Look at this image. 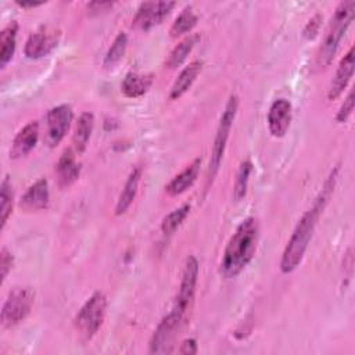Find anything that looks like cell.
Returning <instances> with one entry per match:
<instances>
[{"label":"cell","instance_id":"cell-15","mask_svg":"<svg viewBox=\"0 0 355 355\" xmlns=\"http://www.w3.org/2000/svg\"><path fill=\"white\" fill-rule=\"evenodd\" d=\"M50 193L49 183L46 179H39L32 186L28 187L25 194L21 198L19 205L25 211H40L49 207Z\"/></svg>","mask_w":355,"mask_h":355},{"label":"cell","instance_id":"cell-3","mask_svg":"<svg viewBox=\"0 0 355 355\" xmlns=\"http://www.w3.org/2000/svg\"><path fill=\"white\" fill-rule=\"evenodd\" d=\"M354 10H355V1H343L338 4V7L334 11V15L331 17V21L329 24L324 40L319 49L318 53V65L324 68L327 67L340 46L341 39L344 37L347 29L349 28L352 19H354Z\"/></svg>","mask_w":355,"mask_h":355},{"label":"cell","instance_id":"cell-28","mask_svg":"<svg viewBox=\"0 0 355 355\" xmlns=\"http://www.w3.org/2000/svg\"><path fill=\"white\" fill-rule=\"evenodd\" d=\"M126 46H128V36L123 32H119L105 54L104 67L111 68L115 64H118L126 51Z\"/></svg>","mask_w":355,"mask_h":355},{"label":"cell","instance_id":"cell-7","mask_svg":"<svg viewBox=\"0 0 355 355\" xmlns=\"http://www.w3.org/2000/svg\"><path fill=\"white\" fill-rule=\"evenodd\" d=\"M198 270H200V268H198L197 258L194 255H190L186 259L184 269L182 273L180 286H179L173 306L171 309V313H173L180 320H184L187 309L190 308V305L193 302L196 287H197V280H198Z\"/></svg>","mask_w":355,"mask_h":355},{"label":"cell","instance_id":"cell-21","mask_svg":"<svg viewBox=\"0 0 355 355\" xmlns=\"http://www.w3.org/2000/svg\"><path fill=\"white\" fill-rule=\"evenodd\" d=\"M94 128V116L92 112H83L78 122H76V128H75V133L72 137V143H73V148L78 154L83 153L87 147V143L90 140L92 132Z\"/></svg>","mask_w":355,"mask_h":355},{"label":"cell","instance_id":"cell-33","mask_svg":"<svg viewBox=\"0 0 355 355\" xmlns=\"http://www.w3.org/2000/svg\"><path fill=\"white\" fill-rule=\"evenodd\" d=\"M112 7V3L107 1V3H98V1H93V3H89L87 4V8L90 11H105L107 8Z\"/></svg>","mask_w":355,"mask_h":355},{"label":"cell","instance_id":"cell-29","mask_svg":"<svg viewBox=\"0 0 355 355\" xmlns=\"http://www.w3.org/2000/svg\"><path fill=\"white\" fill-rule=\"evenodd\" d=\"M354 101H355V100H354V90H351V92L348 93L347 98L344 100V103L341 104V107H340L337 115H336V121H337L338 123H344V122L348 121V118L351 116V114H352V111H354Z\"/></svg>","mask_w":355,"mask_h":355},{"label":"cell","instance_id":"cell-14","mask_svg":"<svg viewBox=\"0 0 355 355\" xmlns=\"http://www.w3.org/2000/svg\"><path fill=\"white\" fill-rule=\"evenodd\" d=\"M39 140V123L32 121L26 123L14 137L12 146L10 150V158L18 159L29 154Z\"/></svg>","mask_w":355,"mask_h":355},{"label":"cell","instance_id":"cell-20","mask_svg":"<svg viewBox=\"0 0 355 355\" xmlns=\"http://www.w3.org/2000/svg\"><path fill=\"white\" fill-rule=\"evenodd\" d=\"M153 83L151 75H141L137 72H129L121 85L122 93L129 98L141 97L150 89Z\"/></svg>","mask_w":355,"mask_h":355},{"label":"cell","instance_id":"cell-6","mask_svg":"<svg viewBox=\"0 0 355 355\" xmlns=\"http://www.w3.org/2000/svg\"><path fill=\"white\" fill-rule=\"evenodd\" d=\"M35 302V291L31 287H14L1 308V324L12 327L22 322L31 312Z\"/></svg>","mask_w":355,"mask_h":355},{"label":"cell","instance_id":"cell-17","mask_svg":"<svg viewBox=\"0 0 355 355\" xmlns=\"http://www.w3.org/2000/svg\"><path fill=\"white\" fill-rule=\"evenodd\" d=\"M200 166H201V159L196 158L190 165H187L180 173H178L165 187V191L168 196H179L184 193L187 189H190L194 182L198 178L200 173Z\"/></svg>","mask_w":355,"mask_h":355},{"label":"cell","instance_id":"cell-4","mask_svg":"<svg viewBox=\"0 0 355 355\" xmlns=\"http://www.w3.org/2000/svg\"><path fill=\"white\" fill-rule=\"evenodd\" d=\"M107 312V298L103 293L96 291L78 311L73 324L83 341H89L101 327Z\"/></svg>","mask_w":355,"mask_h":355},{"label":"cell","instance_id":"cell-16","mask_svg":"<svg viewBox=\"0 0 355 355\" xmlns=\"http://www.w3.org/2000/svg\"><path fill=\"white\" fill-rule=\"evenodd\" d=\"M57 182L61 189H68L72 183H75L80 173V165L76 162L75 153L72 150H65L60 157L55 165Z\"/></svg>","mask_w":355,"mask_h":355},{"label":"cell","instance_id":"cell-24","mask_svg":"<svg viewBox=\"0 0 355 355\" xmlns=\"http://www.w3.org/2000/svg\"><path fill=\"white\" fill-rule=\"evenodd\" d=\"M198 40V36H189L186 39H183L169 54L168 60H166V67L173 69V68H178L180 67L184 60L187 58V55L190 54V51L193 50V47L196 46Z\"/></svg>","mask_w":355,"mask_h":355},{"label":"cell","instance_id":"cell-18","mask_svg":"<svg viewBox=\"0 0 355 355\" xmlns=\"http://www.w3.org/2000/svg\"><path fill=\"white\" fill-rule=\"evenodd\" d=\"M140 178H141V169L139 166H135L125 184H123V189L118 197V201H116V205H115V215L119 216V215H123L128 208L132 205L136 194H137V189H139V183H140Z\"/></svg>","mask_w":355,"mask_h":355},{"label":"cell","instance_id":"cell-27","mask_svg":"<svg viewBox=\"0 0 355 355\" xmlns=\"http://www.w3.org/2000/svg\"><path fill=\"white\" fill-rule=\"evenodd\" d=\"M251 171H252V164L250 159H245L240 164V168H239V172L236 176V182H234V187H233V198L236 201H240L245 197Z\"/></svg>","mask_w":355,"mask_h":355},{"label":"cell","instance_id":"cell-12","mask_svg":"<svg viewBox=\"0 0 355 355\" xmlns=\"http://www.w3.org/2000/svg\"><path fill=\"white\" fill-rule=\"evenodd\" d=\"M291 103L286 98H277L272 103L268 112V128L273 137H283L291 123Z\"/></svg>","mask_w":355,"mask_h":355},{"label":"cell","instance_id":"cell-11","mask_svg":"<svg viewBox=\"0 0 355 355\" xmlns=\"http://www.w3.org/2000/svg\"><path fill=\"white\" fill-rule=\"evenodd\" d=\"M58 40H60L58 31L49 26H43L29 35L25 43L24 53L28 58H32V60L46 57L57 47Z\"/></svg>","mask_w":355,"mask_h":355},{"label":"cell","instance_id":"cell-2","mask_svg":"<svg viewBox=\"0 0 355 355\" xmlns=\"http://www.w3.org/2000/svg\"><path fill=\"white\" fill-rule=\"evenodd\" d=\"M259 227L255 218H245L232 234L222 257L220 272L226 279L240 275L251 262L258 243Z\"/></svg>","mask_w":355,"mask_h":355},{"label":"cell","instance_id":"cell-19","mask_svg":"<svg viewBox=\"0 0 355 355\" xmlns=\"http://www.w3.org/2000/svg\"><path fill=\"white\" fill-rule=\"evenodd\" d=\"M201 68H202V62L198 61V60H196V61L190 62L187 67H184L182 69V72L179 73V76L176 78V80L173 82V85L171 87L169 97L172 100L180 98L191 87L196 78L201 72Z\"/></svg>","mask_w":355,"mask_h":355},{"label":"cell","instance_id":"cell-25","mask_svg":"<svg viewBox=\"0 0 355 355\" xmlns=\"http://www.w3.org/2000/svg\"><path fill=\"white\" fill-rule=\"evenodd\" d=\"M12 201H14V191L8 176L6 175L1 186H0V214H1V229L6 226L8 216L12 212Z\"/></svg>","mask_w":355,"mask_h":355},{"label":"cell","instance_id":"cell-32","mask_svg":"<svg viewBox=\"0 0 355 355\" xmlns=\"http://www.w3.org/2000/svg\"><path fill=\"white\" fill-rule=\"evenodd\" d=\"M178 352L182 354V355H194V354H197V343H196V340L194 338L184 340L180 344Z\"/></svg>","mask_w":355,"mask_h":355},{"label":"cell","instance_id":"cell-23","mask_svg":"<svg viewBox=\"0 0 355 355\" xmlns=\"http://www.w3.org/2000/svg\"><path fill=\"white\" fill-rule=\"evenodd\" d=\"M198 22V17L197 14L193 11L191 7H186L178 17L176 19L173 21L171 29H169V33L172 37H178V36H182L187 32H190Z\"/></svg>","mask_w":355,"mask_h":355},{"label":"cell","instance_id":"cell-34","mask_svg":"<svg viewBox=\"0 0 355 355\" xmlns=\"http://www.w3.org/2000/svg\"><path fill=\"white\" fill-rule=\"evenodd\" d=\"M19 7H22V8H33V7H39V6H42V4H44L43 1H40V3H36V1H15Z\"/></svg>","mask_w":355,"mask_h":355},{"label":"cell","instance_id":"cell-26","mask_svg":"<svg viewBox=\"0 0 355 355\" xmlns=\"http://www.w3.org/2000/svg\"><path fill=\"white\" fill-rule=\"evenodd\" d=\"M190 212V205L183 204L182 207L173 209L171 214H168L162 222H161V230L164 234L169 236L178 230V227L183 223V220L187 218Z\"/></svg>","mask_w":355,"mask_h":355},{"label":"cell","instance_id":"cell-9","mask_svg":"<svg viewBox=\"0 0 355 355\" xmlns=\"http://www.w3.org/2000/svg\"><path fill=\"white\" fill-rule=\"evenodd\" d=\"M182 323L183 320H180L171 312L166 316H164V319L158 323L150 340V352L171 354L173 351L175 337L178 336V331L180 330Z\"/></svg>","mask_w":355,"mask_h":355},{"label":"cell","instance_id":"cell-8","mask_svg":"<svg viewBox=\"0 0 355 355\" xmlns=\"http://www.w3.org/2000/svg\"><path fill=\"white\" fill-rule=\"evenodd\" d=\"M73 118L72 108L67 104L57 105L49 110L46 115V135L44 141L49 147H55L61 143L71 128V122Z\"/></svg>","mask_w":355,"mask_h":355},{"label":"cell","instance_id":"cell-1","mask_svg":"<svg viewBox=\"0 0 355 355\" xmlns=\"http://www.w3.org/2000/svg\"><path fill=\"white\" fill-rule=\"evenodd\" d=\"M337 171L338 169L336 168L334 172L330 173L329 179L326 180L322 191L313 201L312 207L308 211H305L304 215L300 218V220H298V223H297V226L283 251L282 259H280V270L283 273H291L301 263L304 254L308 248V244L312 239L318 219H319L320 214L323 212V209L331 196V191L334 190Z\"/></svg>","mask_w":355,"mask_h":355},{"label":"cell","instance_id":"cell-30","mask_svg":"<svg viewBox=\"0 0 355 355\" xmlns=\"http://www.w3.org/2000/svg\"><path fill=\"white\" fill-rule=\"evenodd\" d=\"M12 263H14L12 254H11L6 247H3V248H1V252H0V272H1V283L6 280V277H7L8 272L11 270Z\"/></svg>","mask_w":355,"mask_h":355},{"label":"cell","instance_id":"cell-31","mask_svg":"<svg viewBox=\"0 0 355 355\" xmlns=\"http://www.w3.org/2000/svg\"><path fill=\"white\" fill-rule=\"evenodd\" d=\"M320 22H322V17H320V14H316L313 18L309 19V22L306 24V26L304 28L302 36H304L305 39H308V40H312V39L318 35Z\"/></svg>","mask_w":355,"mask_h":355},{"label":"cell","instance_id":"cell-10","mask_svg":"<svg viewBox=\"0 0 355 355\" xmlns=\"http://www.w3.org/2000/svg\"><path fill=\"white\" fill-rule=\"evenodd\" d=\"M173 7V1H144L137 8L132 25L140 31H148L159 25Z\"/></svg>","mask_w":355,"mask_h":355},{"label":"cell","instance_id":"cell-5","mask_svg":"<svg viewBox=\"0 0 355 355\" xmlns=\"http://www.w3.org/2000/svg\"><path fill=\"white\" fill-rule=\"evenodd\" d=\"M239 108V98L236 94H232L226 103V107L223 110V114L219 121V126L214 139V146H212V154L209 159V169H208V176L209 180H212L219 169V165L222 162L226 143L229 139V133L233 125V121L236 118V112Z\"/></svg>","mask_w":355,"mask_h":355},{"label":"cell","instance_id":"cell-13","mask_svg":"<svg viewBox=\"0 0 355 355\" xmlns=\"http://www.w3.org/2000/svg\"><path fill=\"white\" fill-rule=\"evenodd\" d=\"M354 53H355V49L351 47L348 50V53L341 58V61L337 67L336 75L330 83L329 92H327L329 100H336L337 97H340L341 93L345 90L348 82L351 80L352 73H354V65H355Z\"/></svg>","mask_w":355,"mask_h":355},{"label":"cell","instance_id":"cell-22","mask_svg":"<svg viewBox=\"0 0 355 355\" xmlns=\"http://www.w3.org/2000/svg\"><path fill=\"white\" fill-rule=\"evenodd\" d=\"M17 33L18 24L15 21L10 22L3 28L0 33V67L4 68L12 58L17 47Z\"/></svg>","mask_w":355,"mask_h":355}]
</instances>
